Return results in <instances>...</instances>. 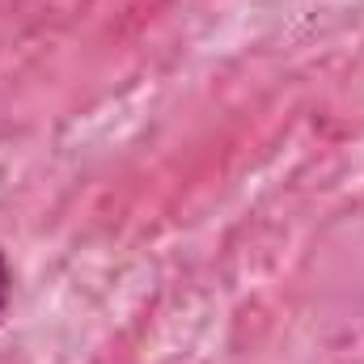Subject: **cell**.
I'll use <instances>...</instances> for the list:
<instances>
[{"mask_svg":"<svg viewBox=\"0 0 364 364\" xmlns=\"http://www.w3.org/2000/svg\"><path fill=\"white\" fill-rule=\"evenodd\" d=\"M9 292H13V272H9V259H4V250H0V314H4V305H9Z\"/></svg>","mask_w":364,"mask_h":364,"instance_id":"obj_1","label":"cell"}]
</instances>
